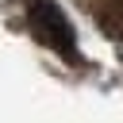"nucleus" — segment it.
<instances>
[{"mask_svg":"<svg viewBox=\"0 0 123 123\" xmlns=\"http://www.w3.org/2000/svg\"><path fill=\"white\" fill-rule=\"evenodd\" d=\"M27 23H31V35L42 46H50L54 54L77 62V31L54 0H27Z\"/></svg>","mask_w":123,"mask_h":123,"instance_id":"nucleus-1","label":"nucleus"}]
</instances>
